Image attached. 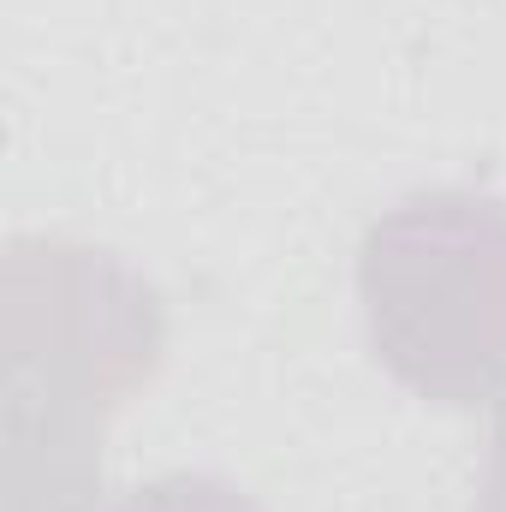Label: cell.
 <instances>
[{
  "label": "cell",
  "instance_id": "obj_4",
  "mask_svg": "<svg viewBox=\"0 0 506 512\" xmlns=\"http://www.w3.org/2000/svg\"><path fill=\"white\" fill-rule=\"evenodd\" d=\"M471 512H506V411L495 423V441H489V465H483V483H477V507Z\"/></svg>",
  "mask_w": 506,
  "mask_h": 512
},
{
  "label": "cell",
  "instance_id": "obj_2",
  "mask_svg": "<svg viewBox=\"0 0 506 512\" xmlns=\"http://www.w3.org/2000/svg\"><path fill=\"white\" fill-rule=\"evenodd\" d=\"M376 364L417 399L471 411L506 393V197L435 185L381 209L358 245Z\"/></svg>",
  "mask_w": 506,
  "mask_h": 512
},
{
  "label": "cell",
  "instance_id": "obj_1",
  "mask_svg": "<svg viewBox=\"0 0 506 512\" xmlns=\"http://www.w3.org/2000/svg\"><path fill=\"white\" fill-rule=\"evenodd\" d=\"M6 512H96L114 411L155 382L167 304L120 251L12 239L0 262Z\"/></svg>",
  "mask_w": 506,
  "mask_h": 512
},
{
  "label": "cell",
  "instance_id": "obj_3",
  "mask_svg": "<svg viewBox=\"0 0 506 512\" xmlns=\"http://www.w3.org/2000/svg\"><path fill=\"white\" fill-rule=\"evenodd\" d=\"M108 512H262V507H256L245 489H233L227 477L167 471V477H155V483H143V489L120 495Z\"/></svg>",
  "mask_w": 506,
  "mask_h": 512
}]
</instances>
